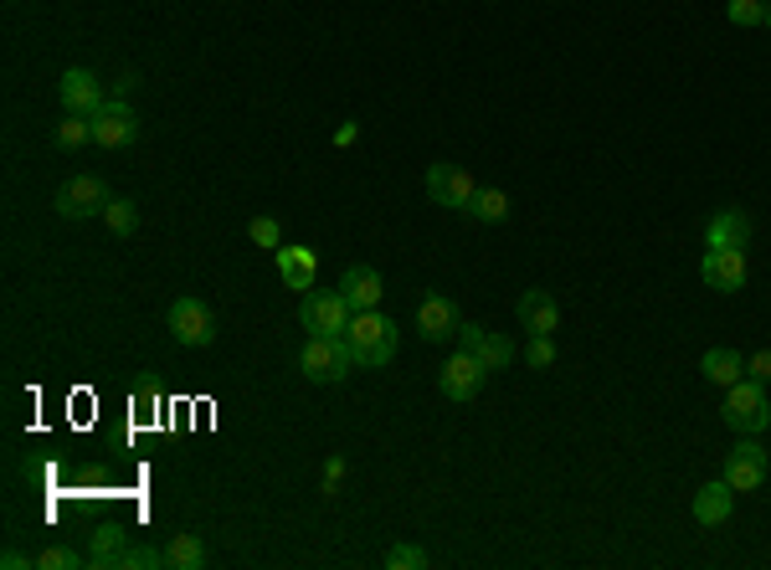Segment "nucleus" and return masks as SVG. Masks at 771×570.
Segmentation results:
<instances>
[{"label": "nucleus", "instance_id": "nucleus-7", "mask_svg": "<svg viewBox=\"0 0 771 570\" xmlns=\"http://www.w3.org/2000/svg\"><path fill=\"white\" fill-rule=\"evenodd\" d=\"M134 139H139V114L129 108V98H108L104 108L94 114V145L104 149H129Z\"/></svg>", "mask_w": 771, "mask_h": 570}, {"label": "nucleus", "instance_id": "nucleus-25", "mask_svg": "<svg viewBox=\"0 0 771 570\" xmlns=\"http://www.w3.org/2000/svg\"><path fill=\"white\" fill-rule=\"evenodd\" d=\"M94 139V119H82V114H67L62 124H57V149H78Z\"/></svg>", "mask_w": 771, "mask_h": 570}, {"label": "nucleus", "instance_id": "nucleus-33", "mask_svg": "<svg viewBox=\"0 0 771 570\" xmlns=\"http://www.w3.org/2000/svg\"><path fill=\"white\" fill-rule=\"evenodd\" d=\"M0 566H6V570H21V566H37V560H27L21 550H6V556H0Z\"/></svg>", "mask_w": 771, "mask_h": 570}, {"label": "nucleus", "instance_id": "nucleus-29", "mask_svg": "<svg viewBox=\"0 0 771 570\" xmlns=\"http://www.w3.org/2000/svg\"><path fill=\"white\" fill-rule=\"evenodd\" d=\"M247 237H253L257 247H267V253H279V247H283V226L273 222V216H253V222H247Z\"/></svg>", "mask_w": 771, "mask_h": 570}, {"label": "nucleus", "instance_id": "nucleus-32", "mask_svg": "<svg viewBox=\"0 0 771 570\" xmlns=\"http://www.w3.org/2000/svg\"><path fill=\"white\" fill-rule=\"evenodd\" d=\"M745 375H757V381H771V350H761V355L745 360Z\"/></svg>", "mask_w": 771, "mask_h": 570}, {"label": "nucleus", "instance_id": "nucleus-23", "mask_svg": "<svg viewBox=\"0 0 771 570\" xmlns=\"http://www.w3.org/2000/svg\"><path fill=\"white\" fill-rule=\"evenodd\" d=\"M165 560H170L175 570H201V566H206V544H201L196 534H170Z\"/></svg>", "mask_w": 771, "mask_h": 570}, {"label": "nucleus", "instance_id": "nucleus-9", "mask_svg": "<svg viewBox=\"0 0 771 570\" xmlns=\"http://www.w3.org/2000/svg\"><path fill=\"white\" fill-rule=\"evenodd\" d=\"M700 278H705L715 293H741L745 278H751V267H745V253H741V247H705Z\"/></svg>", "mask_w": 771, "mask_h": 570}, {"label": "nucleus", "instance_id": "nucleus-13", "mask_svg": "<svg viewBox=\"0 0 771 570\" xmlns=\"http://www.w3.org/2000/svg\"><path fill=\"white\" fill-rule=\"evenodd\" d=\"M458 330H463V314H458V304H452V298H442V293H427L422 304H417V334H422L427 345H442V340H452Z\"/></svg>", "mask_w": 771, "mask_h": 570}, {"label": "nucleus", "instance_id": "nucleus-34", "mask_svg": "<svg viewBox=\"0 0 771 570\" xmlns=\"http://www.w3.org/2000/svg\"><path fill=\"white\" fill-rule=\"evenodd\" d=\"M355 124H340V129H334V145H355Z\"/></svg>", "mask_w": 771, "mask_h": 570}, {"label": "nucleus", "instance_id": "nucleus-15", "mask_svg": "<svg viewBox=\"0 0 771 570\" xmlns=\"http://www.w3.org/2000/svg\"><path fill=\"white\" fill-rule=\"evenodd\" d=\"M515 314L530 334H556L560 330V304H556V293L550 288H525L519 293V304H515Z\"/></svg>", "mask_w": 771, "mask_h": 570}, {"label": "nucleus", "instance_id": "nucleus-8", "mask_svg": "<svg viewBox=\"0 0 771 570\" xmlns=\"http://www.w3.org/2000/svg\"><path fill=\"white\" fill-rule=\"evenodd\" d=\"M474 175L463 170V165H448V159H438L432 170H427V200L432 206H448V212H463L468 200H474Z\"/></svg>", "mask_w": 771, "mask_h": 570}, {"label": "nucleus", "instance_id": "nucleus-21", "mask_svg": "<svg viewBox=\"0 0 771 570\" xmlns=\"http://www.w3.org/2000/svg\"><path fill=\"white\" fill-rule=\"evenodd\" d=\"M124 550H129V534L119 530V524H104V530L94 534V550H88V566L94 570H114L124 560Z\"/></svg>", "mask_w": 771, "mask_h": 570}, {"label": "nucleus", "instance_id": "nucleus-30", "mask_svg": "<svg viewBox=\"0 0 771 570\" xmlns=\"http://www.w3.org/2000/svg\"><path fill=\"white\" fill-rule=\"evenodd\" d=\"M525 365H530V371H550V365H556V345H550V334H530V345H525Z\"/></svg>", "mask_w": 771, "mask_h": 570}, {"label": "nucleus", "instance_id": "nucleus-22", "mask_svg": "<svg viewBox=\"0 0 771 570\" xmlns=\"http://www.w3.org/2000/svg\"><path fill=\"white\" fill-rule=\"evenodd\" d=\"M468 216H474V222H489V226H499L509 216V196L499 186H484V190H474V200H468L463 206Z\"/></svg>", "mask_w": 771, "mask_h": 570}, {"label": "nucleus", "instance_id": "nucleus-20", "mask_svg": "<svg viewBox=\"0 0 771 570\" xmlns=\"http://www.w3.org/2000/svg\"><path fill=\"white\" fill-rule=\"evenodd\" d=\"M279 273L289 288H314V273H320V257L309 253V247H279Z\"/></svg>", "mask_w": 771, "mask_h": 570}, {"label": "nucleus", "instance_id": "nucleus-12", "mask_svg": "<svg viewBox=\"0 0 771 570\" xmlns=\"http://www.w3.org/2000/svg\"><path fill=\"white\" fill-rule=\"evenodd\" d=\"M62 108L67 114H82V119H94L98 108L108 104V94H104V82H98V72H88V67H67L62 72Z\"/></svg>", "mask_w": 771, "mask_h": 570}, {"label": "nucleus", "instance_id": "nucleus-19", "mask_svg": "<svg viewBox=\"0 0 771 570\" xmlns=\"http://www.w3.org/2000/svg\"><path fill=\"white\" fill-rule=\"evenodd\" d=\"M700 375H705L710 385H735L745 375V355L731 345H715V350H705V360H700Z\"/></svg>", "mask_w": 771, "mask_h": 570}, {"label": "nucleus", "instance_id": "nucleus-2", "mask_svg": "<svg viewBox=\"0 0 771 570\" xmlns=\"http://www.w3.org/2000/svg\"><path fill=\"white\" fill-rule=\"evenodd\" d=\"M725 426L731 432H745V438H757L771 426V401H767V381L757 375H741L735 385H725V406H720Z\"/></svg>", "mask_w": 771, "mask_h": 570}, {"label": "nucleus", "instance_id": "nucleus-28", "mask_svg": "<svg viewBox=\"0 0 771 570\" xmlns=\"http://www.w3.org/2000/svg\"><path fill=\"white\" fill-rule=\"evenodd\" d=\"M725 16H731V27H767V6L761 0H725Z\"/></svg>", "mask_w": 771, "mask_h": 570}, {"label": "nucleus", "instance_id": "nucleus-14", "mask_svg": "<svg viewBox=\"0 0 771 570\" xmlns=\"http://www.w3.org/2000/svg\"><path fill=\"white\" fill-rule=\"evenodd\" d=\"M458 345H463L468 355H479L489 375L494 371H509V365H515V355H519V345L509 340V334H484L479 324H463V330H458Z\"/></svg>", "mask_w": 771, "mask_h": 570}, {"label": "nucleus", "instance_id": "nucleus-16", "mask_svg": "<svg viewBox=\"0 0 771 570\" xmlns=\"http://www.w3.org/2000/svg\"><path fill=\"white\" fill-rule=\"evenodd\" d=\"M745 242H751V216L741 206H725L705 222V247H741L745 253Z\"/></svg>", "mask_w": 771, "mask_h": 570}, {"label": "nucleus", "instance_id": "nucleus-24", "mask_svg": "<svg viewBox=\"0 0 771 570\" xmlns=\"http://www.w3.org/2000/svg\"><path fill=\"white\" fill-rule=\"evenodd\" d=\"M104 222H108L114 237H134V232H139V206L124 200V196H114V200H108V212H104Z\"/></svg>", "mask_w": 771, "mask_h": 570}, {"label": "nucleus", "instance_id": "nucleus-31", "mask_svg": "<svg viewBox=\"0 0 771 570\" xmlns=\"http://www.w3.org/2000/svg\"><path fill=\"white\" fill-rule=\"evenodd\" d=\"M386 566H391V570H422L427 550H422V544H391V550H386Z\"/></svg>", "mask_w": 771, "mask_h": 570}, {"label": "nucleus", "instance_id": "nucleus-26", "mask_svg": "<svg viewBox=\"0 0 771 570\" xmlns=\"http://www.w3.org/2000/svg\"><path fill=\"white\" fill-rule=\"evenodd\" d=\"M160 566H170V560H165V550H155V544H129L119 560V570H160Z\"/></svg>", "mask_w": 771, "mask_h": 570}, {"label": "nucleus", "instance_id": "nucleus-1", "mask_svg": "<svg viewBox=\"0 0 771 570\" xmlns=\"http://www.w3.org/2000/svg\"><path fill=\"white\" fill-rule=\"evenodd\" d=\"M345 345H350L360 371H381V365L397 360V324H391L381 308H360V314H350V324H345Z\"/></svg>", "mask_w": 771, "mask_h": 570}, {"label": "nucleus", "instance_id": "nucleus-35", "mask_svg": "<svg viewBox=\"0 0 771 570\" xmlns=\"http://www.w3.org/2000/svg\"><path fill=\"white\" fill-rule=\"evenodd\" d=\"M134 82H139V78H134V72H124V78L114 82V94H119V98H124V94H134Z\"/></svg>", "mask_w": 771, "mask_h": 570}, {"label": "nucleus", "instance_id": "nucleus-17", "mask_svg": "<svg viewBox=\"0 0 771 570\" xmlns=\"http://www.w3.org/2000/svg\"><path fill=\"white\" fill-rule=\"evenodd\" d=\"M731 509H735V489L725 483V478H715V483H705V489L694 493V524H705V530L725 524Z\"/></svg>", "mask_w": 771, "mask_h": 570}, {"label": "nucleus", "instance_id": "nucleus-10", "mask_svg": "<svg viewBox=\"0 0 771 570\" xmlns=\"http://www.w3.org/2000/svg\"><path fill=\"white\" fill-rule=\"evenodd\" d=\"M484 360L479 355H468L463 345H458V355H448V365H442L438 385H442V396L448 401H474L484 391Z\"/></svg>", "mask_w": 771, "mask_h": 570}, {"label": "nucleus", "instance_id": "nucleus-5", "mask_svg": "<svg viewBox=\"0 0 771 570\" xmlns=\"http://www.w3.org/2000/svg\"><path fill=\"white\" fill-rule=\"evenodd\" d=\"M350 314H355V308H350V298L340 288H324V293L309 288L304 304H299V324H304L309 334H345Z\"/></svg>", "mask_w": 771, "mask_h": 570}, {"label": "nucleus", "instance_id": "nucleus-18", "mask_svg": "<svg viewBox=\"0 0 771 570\" xmlns=\"http://www.w3.org/2000/svg\"><path fill=\"white\" fill-rule=\"evenodd\" d=\"M340 293H345L350 308L360 314V308H381V293H386V288H381V273L360 263V267H345V278H340Z\"/></svg>", "mask_w": 771, "mask_h": 570}, {"label": "nucleus", "instance_id": "nucleus-36", "mask_svg": "<svg viewBox=\"0 0 771 570\" xmlns=\"http://www.w3.org/2000/svg\"><path fill=\"white\" fill-rule=\"evenodd\" d=\"M767 31H771V6H767Z\"/></svg>", "mask_w": 771, "mask_h": 570}, {"label": "nucleus", "instance_id": "nucleus-4", "mask_svg": "<svg viewBox=\"0 0 771 570\" xmlns=\"http://www.w3.org/2000/svg\"><path fill=\"white\" fill-rule=\"evenodd\" d=\"M108 186L98 180V175H72V180H62L57 186V216H67V222H88V216H104L108 212Z\"/></svg>", "mask_w": 771, "mask_h": 570}, {"label": "nucleus", "instance_id": "nucleus-6", "mask_svg": "<svg viewBox=\"0 0 771 570\" xmlns=\"http://www.w3.org/2000/svg\"><path fill=\"white\" fill-rule=\"evenodd\" d=\"M165 324H170L175 345H186V350H206L216 340V314H212V304H201V298H175Z\"/></svg>", "mask_w": 771, "mask_h": 570}, {"label": "nucleus", "instance_id": "nucleus-27", "mask_svg": "<svg viewBox=\"0 0 771 570\" xmlns=\"http://www.w3.org/2000/svg\"><path fill=\"white\" fill-rule=\"evenodd\" d=\"M88 566V556H78V550H67V544H47L37 556V570H78Z\"/></svg>", "mask_w": 771, "mask_h": 570}, {"label": "nucleus", "instance_id": "nucleus-3", "mask_svg": "<svg viewBox=\"0 0 771 570\" xmlns=\"http://www.w3.org/2000/svg\"><path fill=\"white\" fill-rule=\"evenodd\" d=\"M299 371H304L314 385H340L350 371H355V355H350L345 334H309L304 355H299Z\"/></svg>", "mask_w": 771, "mask_h": 570}, {"label": "nucleus", "instance_id": "nucleus-11", "mask_svg": "<svg viewBox=\"0 0 771 570\" xmlns=\"http://www.w3.org/2000/svg\"><path fill=\"white\" fill-rule=\"evenodd\" d=\"M767 468H771V458L761 442H741V448L725 452V483L735 493H757L767 483Z\"/></svg>", "mask_w": 771, "mask_h": 570}]
</instances>
